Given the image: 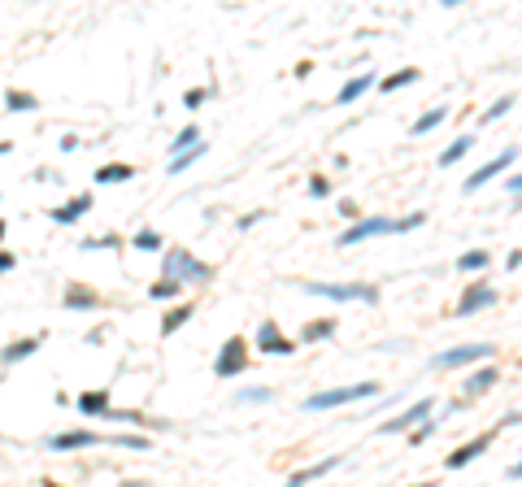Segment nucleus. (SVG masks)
<instances>
[{
    "mask_svg": "<svg viewBox=\"0 0 522 487\" xmlns=\"http://www.w3.org/2000/svg\"><path fill=\"white\" fill-rule=\"evenodd\" d=\"M414 79H418V70H414V66H405L401 74H392V79H383L379 87H383V92H396V87H409Z\"/></svg>",
    "mask_w": 522,
    "mask_h": 487,
    "instance_id": "nucleus-31",
    "label": "nucleus"
},
{
    "mask_svg": "<svg viewBox=\"0 0 522 487\" xmlns=\"http://www.w3.org/2000/svg\"><path fill=\"white\" fill-rule=\"evenodd\" d=\"M496 383V366H483L479 374H470V383H466V396H483L487 388Z\"/></svg>",
    "mask_w": 522,
    "mask_h": 487,
    "instance_id": "nucleus-27",
    "label": "nucleus"
},
{
    "mask_svg": "<svg viewBox=\"0 0 522 487\" xmlns=\"http://www.w3.org/2000/svg\"><path fill=\"white\" fill-rule=\"evenodd\" d=\"M13 266H18V257H13V252H9V248H5V252H0V274H9V270H13Z\"/></svg>",
    "mask_w": 522,
    "mask_h": 487,
    "instance_id": "nucleus-38",
    "label": "nucleus"
},
{
    "mask_svg": "<svg viewBox=\"0 0 522 487\" xmlns=\"http://www.w3.org/2000/svg\"><path fill=\"white\" fill-rule=\"evenodd\" d=\"M131 248L135 252H157V248H166V240H161L157 226H139L135 235H131Z\"/></svg>",
    "mask_w": 522,
    "mask_h": 487,
    "instance_id": "nucleus-20",
    "label": "nucleus"
},
{
    "mask_svg": "<svg viewBox=\"0 0 522 487\" xmlns=\"http://www.w3.org/2000/svg\"><path fill=\"white\" fill-rule=\"evenodd\" d=\"M422 222H427V214H409V218H357L353 226L344 230V235L335 240L340 248H353L361 240H379V235H405V230H418Z\"/></svg>",
    "mask_w": 522,
    "mask_h": 487,
    "instance_id": "nucleus-1",
    "label": "nucleus"
},
{
    "mask_svg": "<svg viewBox=\"0 0 522 487\" xmlns=\"http://www.w3.org/2000/svg\"><path fill=\"white\" fill-rule=\"evenodd\" d=\"M379 396V383H353V388H331V392H313L305 400L309 414H322V409H344V405H357V400H375Z\"/></svg>",
    "mask_w": 522,
    "mask_h": 487,
    "instance_id": "nucleus-3",
    "label": "nucleus"
},
{
    "mask_svg": "<svg viewBox=\"0 0 522 487\" xmlns=\"http://www.w3.org/2000/svg\"><path fill=\"white\" fill-rule=\"evenodd\" d=\"M74 405H79V414H83V418H105V414H109V409H113V405H109V388H96V392H83V396H79V400H74Z\"/></svg>",
    "mask_w": 522,
    "mask_h": 487,
    "instance_id": "nucleus-14",
    "label": "nucleus"
},
{
    "mask_svg": "<svg viewBox=\"0 0 522 487\" xmlns=\"http://www.w3.org/2000/svg\"><path fill=\"white\" fill-rule=\"evenodd\" d=\"M96 444H109V435H96V431H66V435H53V440H48V448H53V452L96 448Z\"/></svg>",
    "mask_w": 522,
    "mask_h": 487,
    "instance_id": "nucleus-9",
    "label": "nucleus"
},
{
    "mask_svg": "<svg viewBox=\"0 0 522 487\" xmlns=\"http://www.w3.org/2000/svg\"><path fill=\"white\" fill-rule=\"evenodd\" d=\"M492 448V431L487 435H479V440H470V444H461L453 457H449V470H461V466H470V461H475L479 452H487Z\"/></svg>",
    "mask_w": 522,
    "mask_h": 487,
    "instance_id": "nucleus-15",
    "label": "nucleus"
},
{
    "mask_svg": "<svg viewBox=\"0 0 522 487\" xmlns=\"http://www.w3.org/2000/svg\"><path fill=\"white\" fill-rule=\"evenodd\" d=\"M309 192H313L318 200H327V196H331V183H327L322 174H313V178H309Z\"/></svg>",
    "mask_w": 522,
    "mask_h": 487,
    "instance_id": "nucleus-37",
    "label": "nucleus"
},
{
    "mask_svg": "<svg viewBox=\"0 0 522 487\" xmlns=\"http://www.w3.org/2000/svg\"><path fill=\"white\" fill-rule=\"evenodd\" d=\"M5 152H9V144H0V157H5Z\"/></svg>",
    "mask_w": 522,
    "mask_h": 487,
    "instance_id": "nucleus-43",
    "label": "nucleus"
},
{
    "mask_svg": "<svg viewBox=\"0 0 522 487\" xmlns=\"http://www.w3.org/2000/svg\"><path fill=\"white\" fill-rule=\"evenodd\" d=\"M496 304V288H466V296L457 300V318H470V314H479V309H492Z\"/></svg>",
    "mask_w": 522,
    "mask_h": 487,
    "instance_id": "nucleus-12",
    "label": "nucleus"
},
{
    "mask_svg": "<svg viewBox=\"0 0 522 487\" xmlns=\"http://www.w3.org/2000/svg\"><path fill=\"white\" fill-rule=\"evenodd\" d=\"M92 204H96V200H92V192H79L74 200L57 204V209H53V222H57V226H74L83 214H92Z\"/></svg>",
    "mask_w": 522,
    "mask_h": 487,
    "instance_id": "nucleus-11",
    "label": "nucleus"
},
{
    "mask_svg": "<svg viewBox=\"0 0 522 487\" xmlns=\"http://www.w3.org/2000/svg\"><path fill=\"white\" fill-rule=\"evenodd\" d=\"M244 370H248V340L244 335H231L227 344L218 348V357H213V374L218 378H235Z\"/></svg>",
    "mask_w": 522,
    "mask_h": 487,
    "instance_id": "nucleus-5",
    "label": "nucleus"
},
{
    "mask_svg": "<svg viewBox=\"0 0 522 487\" xmlns=\"http://www.w3.org/2000/svg\"><path fill=\"white\" fill-rule=\"evenodd\" d=\"M192 314H196V304H192V300H183V304H174V309H170V314L161 318V335H174V331H179V326H183V322H187Z\"/></svg>",
    "mask_w": 522,
    "mask_h": 487,
    "instance_id": "nucleus-21",
    "label": "nucleus"
},
{
    "mask_svg": "<svg viewBox=\"0 0 522 487\" xmlns=\"http://www.w3.org/2000/svg\"><path fill=\"white\" fill-rule=\"evenodd\" d=\"M61 152H79V135H66L61 140Z\"/></svg>",
    "mask_w": 522,
    "mask_h": 487,
    "instance_id": "nucleus-40",
    "label": "nucleus"
},
{
    "mask_svg": "<svg viewBox=\"0 0 522 487\" xmlns=\"http://www.w3.org/2000/svg\"><path fill=\"white\" fill-rule=\"evenodd\" d=\"M418 487H431V483H418Z\"/></svg>",
    "mask_w": 522,
    "mask_h": 487,
    "instance_id": "nucleus-45",
    "label": "nucleus"
},
{
    "mask_svg": "<svg viewBox=\"0 0 522 487\" xmlns=\"http://www.w3.org/2000/svg\"><path fill=\"white\" fill-rule=\"evenodd\" d=\"M470 148H475V135H457V140H453L449 148H444V152H440V166H457V161L466 157V152H470Z\"/></svg>",
    "mask_w": 522,
    "mask_h": 487,
    "instance_id": "nucleus-24",
    "label": "nucleus"
},
{
    "mask_svg": "<svg viewBox=\"0 0 522 487\" xmlns=\"http://www.w3.org/2000/svg\"><path fill=\"white\" fill-rule=\"evenodd\" d=\"M196 144H201V126H196V122H187L183 131L174 135V144H166V148H170V161H174V157H183V152H192Z\"/></svg>",
    "mask_w": 522,
    "mask_h": 487,
    "instance_id": "nucleus-18",
    "label": "nucleus"
},
{
    "mask_svg": "<svg viewBox=\"0 0 522 487\" xmlns=\"http://www.w3.org/2000/svg\"><path fill=\"white\" fill-rule=\"evenodd\" d=\"M109 444H118V448H135V452H144V448H148L144 435H109Z\"/></svg>",
    "mask_w": 522,
    "mask_h": 487,
    "instance_id": "nucleus-34",
    "label": "nucleus"
},
{
    "mask_svg": "<svg viewBox=\"0 0 522 487\" xmlns=\"http://www.w3.org/2000/svg\"><path fill=\"white\" fill-rule=\"evenodd\" d=\"M235 400H240V405H266V400H275V392H270V388H248V392H240Z\"/></svg>",
    "mask_w": 522,
    "mask_h": 487,
    "instance_id": "nucleus-33",
    "label": "nucleus"
},
{
    "mask_svg": "<svg viewBox=\"0 0 522 487\" xmlns=\"http://www.w3.org/2000/svg\"><path fill=\"white\" fill-rule=\"evenodd\" d=\"M161 278H174V283H209L213 266H205L201 257H192V248H166L161 252Z\"/></svg>",
    "mask_w": 522,
    "mask_h": 487,
    "instance_id": "nucleus-2",
    "label": "nucleus"
},
{
    "mask_svg": "<svg viewBox=\"0 0 522 487\" xmlns=\"http://www.w3.org/2000/svg\"><path fill=\"white\" fill-rule=\"evenodd\" d=\"M444 118H449V109H444V105H435V109H427V113H422L414 126H409V135H431L435 131V126H444Z\"/></svg>",
    "mask_w": 522,
    "mask_h": 487,
    "instance_id": "nucleus-23",
    "label": "nucleus"
},
{
    "mask_svg": "<svg viewBox=\"0 0 522 487\" xmlns=\"http://www.w3.org/2000/svg\"><path fill=\"white\" fill-rule=\"evenodd\" d=\"M496 348L492 344H461V348H449V352H440L431 370H457V366H470V362H487Z\"/></svg>",
    "mask_w": 522,
    "mask_h": 487,
    "instance_id": "nucleus-6",
    "label": "nucleus"
},
{
    "mask_svg": "<svg viewBox=\"0 0 522 487\" xmlns=\"http://www.w3.org/2000/svg\"><path fill=\"white\" fill-rule=\"evenodd\" d=\"M370 87H375V74L366 70V74H357V79H348V83L335 92V105H353V100H357V96H366Z\"/></svg>",
    "mask_w": 522,
    "mask_h": 487,
    "instance_id": "nucleus-16",
    "label": "nucleus"
},
{
    "mask_svg": "<svg viewBox=\"0 0 522 487\" xmlns=\"http://www.w3.org/2000/svg\"><path fill=\"white\" fill-rule=\"evenodd\" d=\"M31 352H39V335H27V340H13L5 352H0V366H18V362H27Z\"/></svg>",
    "mask_w": 522,
    "mask_h": 487,
    "instance_id": "nucleus-17",
    "label": "nucleus"
},
{
    "mask_svg": "<svg viewBox=\"0 0 522 487\" xmlns=\"http://www.w3.org/2000/svg\"><path fill=\"white\" fill-rule=\"evenodd\" d=\"M96 292H87V288H66V309H96Z\"/></svg>",
    "mask_w": 522,
    "mask_h": 487,
    "instance_id": "nucleus-25",
    "label": "nucleus"
},
{
    "mask_svg": "<svg viewBox=\"0 0 522 487\" xmlns=\"http://www.w3.org/2000/svg\"><path fill=\"white\" fill-rule=\"evenodd\" d=\"M509 479H522V461H518V466H514V470H509Z\"/></svg>",
    "mask_w": 522,
    "mask_h": 487,
    "instance_id": "nucleus-42",
    "label": "nucleus"
},
{
    "mask_svg": "<svg viewBox=\"0 0 522 487\" xmlns=\"http://www.w3.org/2000/svg\"><path fill=\"white\" fill-rule=\"evenodd\" d=\"M327 335H335V318H322V322L305 326L301 331V344H318V340H327Z\"/></svg>",
    "mask_w": 522,
    "mask_h": 487,
    "instance_id": "nucleus-28",
    "label": "nucleus"
},
{
    "mask_svg": "<svg viewBox=\"0 0 522 487\" xmlns=\"http://www.w3.org/2000/svg\"><path fill=\"white\" fill-rule=\"evenodd\" d=\"M431 409H435V400H414V405L405 409V414H396L392 422H383V426H379V435H401V431H414V422H422V418L431 414Z\"/></svg>",
    "mask_w": 522,
    "mask_h": 487,
    "instance_id": "nucleus-10",
    "label": "nucleus"
},
{
    "mask_svg": "<svg viewBox=\"0 0 522 487\" xmlns=\"http://www.w3.org/2000/svg\"><path fill=\"white\" fill-rule=\"evenodd\" d=\"M79 248L83 252H109V248H122V240L118 235H101V240H83Z\"/></svg>",
    "mask_w": 522,
    "mask_h": 487,
    "instance_id": "nucleus-32",
    "label": "nucleus"
},
{
    "mask_svg": "<svg viewBox=\"0 0 522 487\" xmlns=\"http://www.w3.org/2000/svg\"><path fill=\"white\" fill-rule=\"evenodd\" d=\"M205 96H209L205 87H187V92H183V105H187V109H196V105H205Z\"/></svg>",
    "mask_w": 522,
    "mask_h": 487,
    "instance_id": "nucleus-36",
    "label": "nucleus"
},
{
    "mask_svg": "<svg viewBox=\"0 0 522 487\" xmlns=\"http://www.w3.org/2000/svg\"><path fill=\"white\" fill-rule=\"evenodd\" d=\"M487 261H492L487 252L475 248V252H461V257H457V270H461V274H479V270H487Z\"/></svg>",
    "mask_w": 522,
    "mask_h": 487,
    "instance_id": "nucleus-26",
    "label": "nucleus"
},
{
    "mask_svg": "<svg viewBox=\"0 0 522 487\" xmlns=\"http://www.w3.org/2000/svg\"><path fill=\"white\" fill-rule=\"evenodd\" d=\"M505 187H509L514 196H522V174H514V178H509V183H505Z\"/></svg>",
    "mask_w": 522,
    "mask_h": 487,
    "instance_id": "nucleus-41",
    "label": "nucleus"
},
{
    "mask_svg": "<svg viewBox=\"0 0 522 487\" xmlns=\"http://www.w3.org/2000/svg\"><path fill=\"white\" fill-rule=\"evenodd\" d=\"M183 296V283H174V278H161V283L148 288V300H179Z\"/></svg>",
    "mask_w": 522,
    "mask_h": 487,
    "instance_id": "nucleus-29",
    "label": "nucleus"
},
{
    "mask_svg": "<svg viewBox=\"0 0 522 487\" xmlns=\"http://www.w3.org/2000/svg\"><path fill=\"white\" fill-rule=\"evenodd\" d=\"M5 109H9V113H35V109H39V100H35L31 92L9 87V92H5Z\"/></svg>",
    "mask_w": 522,
    "mask_h": 487,
    "instance_id": "nucleus-22",
    "label": "nucleus"
},
{
    "mask_svg": "<svg viewBox=\"0 0 522 487\" xmlns=\"http://www.w3.org/2000/svg\"><path fill=\"white\" fill-rule=\"evenodd\" d=\"M127 178H135V166H127V161H109V166L96 170V183H105V187L127 183Z\"/></svg>",
    "mask_w": 522,
    "mask_h": 487,
    "instance_id": "nucleus-19",
    "label": "nucleus"
},
{
    "mask_svg": "<svg viewBox=\"0 0 522 487\" xmlns=\"http://www.w3.org/2000/svg\"><path fill=\"white\" fill-rule=\"evenodd\" d=\"M340 461H344V457H322L318 466H305V470H296V474H292V479H287L283 487H309V483H318L322 474H331V470L340 466Z\"/></svg>",
    "mask_w": 522,
    "mask_h": 487,
    "instance_id": "nucleus-13",
    "label": "nucleus"
},
{
    "mask_svg": "<svg viewBox=\"0 0 522 487\" xmlns=\"http://www.w3.org/2000/svg\"><path fill=\"white\" fill-rule=\"evenodd\" d=\"M205 152H209V144H196L192 152H183V157H174V161H170V174H183V170H192V161H201Z\"/></svg>",
    "mask_w": 522,
    "mask_h": 487,
    "instance_id": "nucleus-30",
    "label": "nucleus"
},
{
    "mask_svg": "<svg viewBox=\"0 0 522 487\" xmlns=\"http://www.w3.org/2000/svg\"><path fill=\"white\" fill-rule=\"evenodd\" d=\"M257 222H261V214H244V218H240V230H253Z\"/></svg>",
    "mask_w": 522,
    "mask_h": 487,
    "instance_id": "nucleus-39",
    "label": "nucleus"
},
{
    "mask_svg": "<svg viewBox=\"0 0 522 487\" xmlns=\"http://www.w3.org/2000/svg\"><path fill=\"white\" fill-rule=\"evenodd\" d=\"M514 157H518V148H505V152H501V157H492V161H483V166H479L475 174H470V178H466V183H461V192H466V196H470V192H479V187L487 183V178H496V174H501V170H509V166H514Z\"/></svg>",
    "mask_w": 522,
    "mask_h": 487,
    "instance_id": "nucleus-8",
    "label": "nucleus"
},
{
    "mask_svg": "<svg viewBox=\"0 0 522 487\" xmlns=\"http://www.w3.org/2000/svg\"><path fill=\"white\" fill-rule=\"evenodd\" d=\"M0 240H5V222H0Z\"/></svg>",
    "mask_w": 522,
    "mask_h": 487,
    "instance_id": "nucleus-44",
    "label": "nucleus"
},
{
    "mask_svg": "<svg viewBox=\"0 0 522 487\" xmlns=\"http://www.w3.org/2000/svg\"><path fill=\"white\" fill-rule=\"evenodd\" d=\"M257 348L261 352H270V357H292L296 352V344L283 335V331H279V322L275 318H266L261 326H257Z\"/></svg>",
    "mask_w": 522,
    "mask_h": 487,
    "instance_id": "nucleus-7",
    "label": "nucleus"
},
{
    "mask_svg": "<svg viewBox=\"0 0 522 487\" xmlns=\"http://www.w3.org/2000/svg\"><path fill=\"white\" fill-rule=\"evenodd\" d=\"M305 292L318 300H366V304L379 300V288L370 283H305Z\"/></svg>",
    "mask_w": 522,
    "mask_h": 487,
    "instance_id": "nucleus-4",
    "label": "nucleus"
},
{
    "mask_svg": "<svg viewBox=\"0 0 522 487\" xmlns=\"http://www.w3.org/2000/svg\"><path fill=\"white\" fill-rule=\"evenodd\" d=\"M514 109V96H501V100H496V105L483 113V122H496V118H501V113H509Z\"/></svg>",
    "mask_w": 522,
    "mask_h": 487,
    "instance_id": "nucleus-35",
    "label": "nucleus"
}]
</instances>
